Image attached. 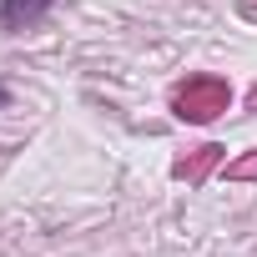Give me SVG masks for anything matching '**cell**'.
Instances as JSON below:
<instances>
[{
  "label": "cell",
  "instance_id": "obj_1",
  "mask_svg": "<svg viewBox=\"0 0 257 257\" xmlns=\"http://www.w3.org/2000/svg\"><path fill=\"white\" fill-rule=\"evenodd\" d=\"M46 11H51V0H6V6H0V31H21V26H36Z\"/></svg>",
  "mask_w": 257,
  "mask_h": 257
},
{
  "label": "cell",
  "instance_id": "obj_2",
  "mask_svg": "<svg viewBox=\"0 0 257 257\" xmlns=\"http://www.w3.org/2000/svg\"><path fill=\"white\" fill-rule=\"evenodd\" d=\"M6 101H11V96H6V86H0V111H6Z\"/></svg>",
  "mask_w": 257,
  "mask_h": 257
}]
</instances>
